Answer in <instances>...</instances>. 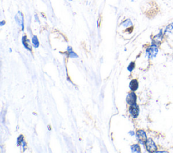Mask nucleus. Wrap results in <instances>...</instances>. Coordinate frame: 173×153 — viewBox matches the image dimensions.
<instances>
[{
  "label": "nucleus",
  "instance_id": "obj_1",
  "mask_svg": "<svg viewBox=\"0 0 173 153\" xmlns=\"http://www.w3.org/2000/svg\"><path fill=\"white\" fill-rule=\"evenodd\" d=\"M145 145H146L147 151L148 152H156V150H157V146H156V145L155 142H154V140L151 138L147 139L146 142L145 143Z\"/></svg>",
  "mask_w": 173,
  "mask_h": 153
},
{
  "label": "nucleus",
  "instance_id": "obj_2",
  "mask_svg": "<svg viewBox=\"0 0 173 153\" xmlns=\"http://www.w3.org/2000/svg\"><path fill=\"white\" fill-rule=\"evenodd\" d=\"M136 136H137V138L140 143H141V144H145V143L146 142V141L147 140V135L145 132L142 130H139L137 132Z\"/></svg>",
  "mask_w": 173,
  "mask_h": 153
},
{
  "label": "nucleus",
  "instance_id": "obj_3",
  "mask_svg": "<svg viewBox=\"0 0 173 153\" xmlns=\"http://www.w3.org/2000/svg\"><path fill=\"white\" fill-rule=\"evenodd\" d=\"M158 49L156 45H152L147 50V55L149 58H154L158 53Z\"/></svg>",
  "mask_w": 173,
  "mask_h": 153
},
{
  "label": "nucleus",
  "instance_id": "obj_4",
  "mask_svg": "<svg viewBox=\"0 0 173 153\" xmlns=\"http://www.w3.org/2000/svg\"><path fill=\"white\" fill-rule=\"evenodd\" d=\"M129 111H130V114H131V115L133 116L134 118H137L139 115V107L137 106V104L135 103L134 104H132V105H131L130 109H129Z\"/></svg>",
  "mask_w": 173,
  "mask_h": 153
},
{
  "label": "nucleus",
  "instance_id": "obj_5",
  "mask_svg": "<svg viewBox=\"0 0 173 153\" xmlns=\"http://www.w3.org/2000/svg\"><path fill=\"white\" fill-rule=\"evenodd\" d=\"M136 100H137V96H136L134 92H131V93L129 94L128 96H127L126 101L130 105L135 104Z\"/></svg>",
  "mask_w": 173,
  "mask_h": 153
},
{
  "label": "nucleus",
  "instance_id": "obj_6",
  "mask_svg": "<svg viewBox=\"0 0 173 153\" xmlns=\"http://www.w3.org/2000/svg\"><path fill=\"white\" fill-rule=\"evenodd\" d=\"M139 84L137 80H131V82L129 84V88L132 91H135L138 88Z\"/></svg>",
  "mask_w": 173,
  "mask_h": 153
},
{
  "label": "nucleus",
  "instance_id": "obj_7",
  "mask_svg": "<svg viewBox=\"0 0 173 153\" xmlns=\"http://www.w3.org/2000/svg\"><path fill=\"white\" fill-rule=\"evenodd\" d=\"M162 39H163V35L162 32H160V33H159L158 35H156V37H154V41L156 44H159L162 41Z\"/></svg>",
  "mask_w": 173,
  "mask_h": 153
},
{
  "label": "nucleus",
  "instance_id": "obj_8",
  "mask_svg": "<svg viewBox=\"0 0 173 153\" xmlns=\"http://www.w3.org/2000/svg\"><path fill=\"white\" fill-rule=\"evenodd\" d=\"M131 150H132V152H141V149H140V146L139 144H134L133 146H131Z\"/></svg>",
  "mask_w": 173,
  "mask_h": 153
},
{
  "label": "nucleus",
  "instance_id": "obj_9",
  "mask_svg": "<svg viewBox=\"0 0 173 153\" xmlns=\"http://www.w3.org/2000/svg\"><path fill=\"white\" fill-rule=\"evenodd\" d=\"M173 32V23L171 24V25H168L166 29H165V31H164V33H171Z\"/></svg>",
  "mask_w": 173,
  "mask_h": 153
},
{
  "label": "nucleus",
  "instance_id": "obj_10",
  "mask_svg": "<svg viewBox=\"0 0 173 153\" xmlns=\"http://www.w3.org/2000/svg\"><path fill=\"white\" fill-rule=\"evenodd\" d=\"M134 67H135V63L133 62H132V63H130V66L128 67V70L129 71H132L134 69Z\"/></svg>",
  "mask_w": 173,
  "mask_h": 153
}]
</instances>
